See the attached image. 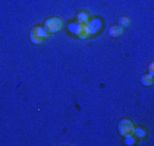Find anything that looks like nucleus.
<instances>
[{"label":"nucleus","instance_id":"obj_1","mask_svg":"<svg viewBox=\"0 0 154 146\" xmlns=\"http://www.w3.org/2000/svg\"><path fill=\"white\" fill-rule=\"evenodd\" d=\"M44 27L52 34V33H57L63 27V20L57 17H51L44 22Z\"/></svg>","mask_w":154,"mask_h":146},{"label":"nucleus","instance_id":"obj_2","mask_svg":"<svg viewBox=\"0 0 154 146\" xmlns=\"http://www.w3.org/2000/svg\"><path fill=\"white\" fill-rule=\"evenodd\" d=\"M68 30L72 33L74 36L79 38H86L89 37V29H87V25H82L78 22H72V23L68 25Z\"/></svg>","mask_w":154,"mask_h":146},{"label":"nucleus","instance_id":"obj_3","mask_svg":"<svg viewBox=\"0 0 154 146\" xmlns=\"http://www.w3.org/2000/svg\"><path fill=\"white\" fill-rule=\"evenodd\" d=\"M134 130L135 126L134 123L131 122L130 119H122L119 122V126H117V131L122 137H125V135H130V134H134Z\"/></svg>","mask_w":154,"mask_h":146},{"label":"nucleus","instance_id":"obj_4","mask_svg":"<svg viewBox=\"0 0 154 146\" xmlns=\"http://www.w3.org/2000/svg\"><path fill=\"white\" fill-rule=\"evenodd\" d=\"M87 29H89V36H94L102 29V20L98 18H94V19L89 20L87 22Z\"/></svg>","mask_w":154,"mask_h":146},{"label":"nucleus","instance_id":"obj_5","mask_svg":"<svg viewBox=\"0 0 154 146\" xmlns=\"http://www.w3.org/2000/svg\"><path fill=\"white\" fill-rule=\"evenodd\" d=\"M30 41H32L33 44H41V42H42V38L40 37V36H38V32H37V26L35 27H33L32 30H30Z\"/></svg>","mask_w":154,"mask_h":146},{"label":"nucleus","instance_id":"obj_6","mask_svg":"<svg viewBox=\"0 0 154 146\" xmlns=\"http://www.w3.org/2000/svg\"><path fill=\"white\" fill-rule=\"evenodd\" d=\"M122 34H123V27L120 26V25L111 26V29H109V36H111V37L116 38V37H120Z\"/></svg>","mask_w":154,"mask_h":146},{"label":"nucleus","instance_id":"obj_7","mask_svg":"<svg viewBox=\"0 0 154 146\" xmlns=\"http://www.w3.org/2000/svg\"><path fill=\"white\" fill-rule=\"evenodd\" d=\"M89 14H87L86 11H81L76 14V22L78 23H82V25H86L87 22H89Z\"/></svg>","mask_w":154,"mask_h":146},{"label":"nucleus","instance_id":"obj_8","mask_svg":"<svg viewBox=\"0 0 154 146\" xmlns=\"http://www.w3.org/2000/svg\"><path fill=\"white\" fill-rule=\"evenodd\" d=\"M140 83H142L143 86H151L153 85V75H150V74H145V75H142V78H140Z\"/></svg>","mask_w":154,"mask_h":146},{"label":"nucleus","instance_id":"obj_9","mask_svg":"<svg viewBox=\"0 0 154 146\" xmlns=\"http://www.w3.org/2000/svg\"><path fill=\"white\" fill-rule=\"evenodd\" d=\"M134 134H135V137L143 139V138H146V135H147V131H146V129H143V127H135Z\"/></svg>","mask_w":154,"mask_h":146},{"label":"nucleus","instance_id":"obj_10","mask_svg":"<svg viewBox=\"0 0 154 146\" xmlns=\"http://www.w3.org/2000/svg\"><path fill=\"white\" fill-rule=\"evenodd\" d=\"M124 143L127 146H131V145H135L137 143V139H135V137L132 134H130V135H125L124 137Z\"/></svg>","mask_w":154,"mask_h":146},{"label":"nucleus","instance_id":"obj_11","mask_svg":"<svg viewBox=\"0 0 154 146\" xmlns=\"http://www.w3.org/2000/svg\"><path fill=\"white\" fill-rule=\"evenodd\" d=\"M119 25L122 27H127V26H130V19H128L127 17H122L119 19Z\"/></svg>","mask_w":154,"mask_h":146},{"label":"nucleus","instance_id":"obj_12","mask_svg":"<svg viewBox=\"0 0 154 146\" xmlns=\"http://www.w3.org/2000/svg\"><path fill=\"white\" fill-rule=\"evenodd\" d=\"M149 74H150V75H154V63L153 61L149 64Z\"/></svg>","mask_w":154,"mask_h":146}]
</instances>
